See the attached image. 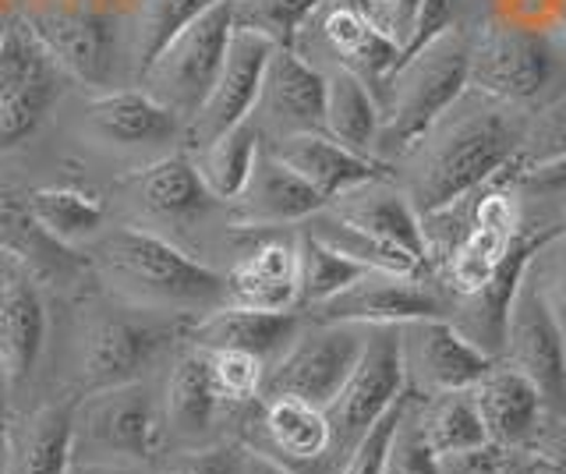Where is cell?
<instances>
[{"mask_svg":"<svg viewBox=\"0 0 566 474\" xmlns=\"http://www.w3.org/2000/svg\"><path fill=\"white\" fill-rule=\"evenodd\" d=\"M153 474H241V450L234 446H185L159 461Z\"/></svg>","mask_w":566,"mask_h":474,"instance_id":"f6af8a7d","label":"cell"},{"mask_svg":"<svg viewBox=\"0 0 566 474\" xmlns=\"http://www.w3.org/2000/svg\"><path fill=\"white\" fill-rule=\"evenodd\" d=\"M230 8L227 0L212 4L206 14H199L188 29H181L177 36L159 50L149 61L146 72L138 75V89L149 99H156L159 107H167L188 125L206 103L212 82L220 75V64L230 43Z\"/></svg>","mask_w":566,"mask_h":474,"instance_id":"8992f818","label":"cell"},{"mask_svg":"<svg viewBox=\"0 0 566 474\" xmlns=\"http://www.w3.org/2000/svg\"><path fill=\"white\" fill-rule=\"evenodd\" d=\"M67 474H149L128 461H71Z\"/></svg>","mask_w":566,"mask_h":474,"instance_id":"11a10c76","label":"cell"},{"mask_svg":"<svg viewBox=\"0 0 566 474\" xmlns=\"http://www.w3.org/2000/svg\"><path fill=\"white\" fill-rule=\"evenodd\" d=\"M460 14H464V0H421L415 36L400 57L415 54V50H421L424 43H432L439 36H447V32H453L460 25Z\"/></svg>","mask_w":566,"mask_h":474,"instance_id":"c3c4849f","label":"cell"},{"mask_svg":"<svg viewBox=\"0 0 566 474\" xmlns=\"http://www.w3.org/2000/svg\"><path fill=\"white\" fill-rule=\"evenodd\" d=\"M411 397V393H407ZM407 397L397 400L394 408H389L376 425L368 429V435L361 439L358 446H354L347 453V461H344V471L340 474H382V461H386V450H389V439H394V429H397V421L407 408Z\"/></svg>","mask_w":566,"mask_h":474,"instance_id":"bcb514c9","label":"cell"},{"mask_svg":"<svg viewBox=\"0 0 566 474\" xmlns=\"http://www.w3.org/2000/svg\"><path fill=\"white\" fill-rule=\"evenodd\" d=\"M400 358H403L407 393H415V397L471 390V386L495 365V358L485 355L482 347H474L447 315L403 323Z\"/></svg>","mask_w":566,"mask_h":474,"instance_id":"4fadbf2b","label":"cell"},{"mask_svg":"<svg viewBox=\"0 0 566 474\" xmlns=\"http://www.w3.org/2000/svg\"><path fill=\"white\" fill-rule=\"evenodd\" d=\"M559 231H566V220H563V227H559Z\"/></svg>","mask_w":566,"mask_h":474,"instance_id":"be15d7a7","label":"cell"},{"mask_svg":"<svg viewBox=\"0 0 566 474\" xmlns=\"http://www.w3.org/2000/svg\"><path fill=\"white\" fill-rule=\"evenodd\" d=\"M159 400L146 382H120L85 393L75 408V453L78 461H128L149 464L164 446Z\"/></svg>","mask_w":566,"mask_h":474,"instance_id":"ba28073f","label":"cell"},{"mask_svg":"<svg viewBox=\"0 0 566 474\" xmlns=\"http://www.w3.org/2000/svg\"><path fill=\"white\" fill-rule=\"evenodd\" d=\"M4 29H8V19L0 14V40H4Z\"/></svg>","mask_w":566,"mask_h":474,"instance_id":"6125c7cd","label":"cell"},{"mask_svg":"<svg viewBox=\"0 0 566 474\" xmlns=\"http://www.w3.org/2000/svg\"><path fill=\"white\" fill-rule=\"evenodd\" d=\"M0 255H14L40 284H67L82 270V259L67 244L53 241L40 223L32 220L25 196L0 188Z\"/></svg>","mask_w":566,"mask_h":474,"instance_id":"f546056e","label":"cell"},{"mask_svg":"<svg viewBox=\"0 0 566 474\" xmlns=\"http://www.w3.org/2000/svg\"><path fill=\"white\" fill-rule=\"evenodd\" d=\"M32 4H67V0H32ZM29 4V8H32Z\"/></svg>","mask_w":566,"mask_h":474,"instance_id":"94428289","label":"cell"},{"mask_svg":"<svg viewBox=\"0 0 566 474\" xmlns=\"http://www.w3.org/2000/svg\"><path fill=\"white\" fill-rule=\"evenodd\" d=\"M361 8L371 14V22H376L403 54L407 43H411V36H415L421 0H361Z\"/></svg>","mask_w":566,"mask_h":474,"instance_id":"7dc6e473","label":"cell"},{"mask_svg":"<svg viewBox=\"0 0 566 474\" xmlns=\"http://www.w3.org/2000/svg\"><path fill=\"white\" fill-rule=\"evenodd\" d=\"M478 414L489 432V443L500 450H527L531 435L538 432L545 400L524 372L513 365L495 361L489 372L471 386Z\"/></svg>","mask_w":566,"mask_h":474,"instance_id":"7402d4cb","label":"cell"},{"mask_svg":"<svg viewBox=\"0 0 566 474\" xmlns=\"http://www.w3.org/2000/svg\"><path fill=\"white\" fill-rule=\"evenodd\" d=\"M563 152H566V96L553 99L545 110H538L527 120L517 160L535 164V160H553V156Z\"/></svg>","mask_w":566,"mask_h":474,"instance_id":"ee69618b","label":"cell"},{"mask_svg":"<svg viewBox=\"0 0 566 474\" xmlns=\"http://www.w3.org/2000/svg\"><path fill=\"white\" fill-rule=\"evenodd\" d=\"M270 149L301 181H308L318 196L326 199V206L333 199L347 196L350 188H358L382 173V160L340 146L326 131H301V135L276 138V143H270Z\"/></svg>","mask_w":566,"mask_h":474,"instance_id":"d4e9b609","label":"cell"},{"mask_svg":"<svg viewBox=\"0 0 566 474\" xmlns=\"http://www.w3.org/2000/svg\"><path fill=\"white\" fill-rule=\"evenodd\" d=\"M559 75V50L553 36L492 19L468 36V85L506 107H527L548 93Z\"/></svg>","mask_w":566,"mask_h":474,"instance_id":"5b68a950","label":"cell"},{"mask_svg":"<svg viewBox=\"0 0 566 474\" xmlns=\"http://www.w3.org/2000/svg\"><path fill=\"white\" fill-rule=\"evenodd\" d=\"M506 365L524 372L545 400V411H566V333L553 319L535 284L521 280L503 333Z\"/></svg>","mask_w":566,"mask_h":474,"instance_id":"5bb4252c","label":"cell"},{"mask_svg":"<svg viewBox=\"0 0 566 474\" xmlns=\"http://www.w3.org/2000/svg\"><path fill=\"white\" fill-rule=\"evenodd\" d=\"M227 276V302L262 312H297V238H262Z\"/></svg>","mask_w":566,"mask_h":474,"instance_id":"603a6c76","label":"cell"},{"mask_svg":"<svg viewBox=\"0 0 566 474\" xmlns=\"http://www.w3.org/2000/svg\"><path fill=\"white\" fill-rule=\"evenodd\" d=\"M252 125L262 138H287L301 131H323L326 120V75L294 46H273L265 61Z\"/></svg>","mask_w":566,"mask_h":474,"instance_id":"9a60e30c","label":"cell"},{"mask_svg":"<svg viewBox=\"0 0 566 474\" xmlns=\"http://www.w3.org/2000/svg\"><path fill=\"white\" fill-rule=\"evenodd\" d=\"M185 120L159 107L138 85H124L111 93H88L78 107V135L103 152L146 156L164 152L170 143L185 138Z\"/></svg>","mask_w":566,"mask_h":474,"instance_id":"7c38bea8","label":"cell"},{"mask_svg":"<svg viewBox=\"0 0 566 474\" xmlns=\"http://www.w3.org/2000/svg\"><path fill=\"white\" fill-rule=\"evenodd\" d=\"M88 266L114 294V302L132 305L167 319L195 323L227 302V276L191 259L164 234L146 227H120L93 238Z\"/></svg>","mask_w":566,"mask_h":474,"instance_id":"7a4b0ae2","label":"cell"},{"mask_svg":"<svg viewBox=\"0 0 566 474\" xmlns=\"http://www.w3.org/2000/svg\"><path fill=\"white\" fill-rule=\"evenodd\" d=\"M411 403L415 397H407V408L394 429V439H389L386 461H382V474H442L439 471V456L424 446L418 418H411Z\"/></svg>","mask_w":566,"mask_h":474,"instance_id":"7bdbcfd3","label":"cell"},{"mask_svg":"<svg viewBox=\"0 0 566 474\" xmlns=\"http://www.w3.org/2000/svg\"><path fill=\"white\" fill-rule=\"evenodd\" d=\"M223 403L212 393L206 372V355L199 347H185L170 365V376L159 397V418H164V439H177L185 446H199L209 435Z\"/></svg>","mask_w":566,"mask_h":474,"instance_id":"f1b7e54d","label":"cell"},{"mask_svg":"<svg viewBox=\"0 0 566 474\" xmlns=\"http://www.w3.org/2000/svg\"><path fill=\"white\" fill-rule=\"evenodd\" d=\"M117 191L124 206L135 213L138 227H146V231H153L159 223L195 227L212 206H220L202 185L191 152L156 156L153 164L132 170L128 178H120Z\"/></svg>","mask_w":566,"mask_h":474,"instance_id":"e0dca14e","label":"cell"},{"mask_svg":"<svg viewBox=\"0 0 566 474\" xmlns=\"http://www.w3.org/2000/svg\"><path fill=\"white\" fill-rule=\"evenodd\" d=\"M326 0H227L230 25L273 46H294L301 29Z\"/></svg>","mask_w":566,"mask_h":474,"instance_id":"f35d334b","label":"cell"},{"mask_svg":"<svg viewBox=\"0 0 566 474\" xmlns=\"http://www.w3.org/2000/svg\"><path fill=\"white\" fill-rule=\"evenodd\" d=\"M308 227L305 231L315 234L318 241H326L329 249H336L340 255L354 259L358 266L365 270H394V273H424V262L407 255L400 249H394V244H386L379 238H371L365 231H358V227L344 223L340 217H333L329 209H323V213H315L312 220H305Z\"/></svg>","mask_w":566,"mask_h":474,"instance_id":"8d00e7d4","label":"cell"},{"mask_svg":"<svg viewBox=\"0 0 566 474\" xmlns=\"http://www.w3.org/2000/svg\"><path fill=\"white\" fill-rule=\"evenodd\" d=\"M32 36L67 82L88 93H111L135 85L128 11L106 0H67V4H32L22 11Z\"/></svg>","mask_w":566,"mask_h":474,"instance_id":"3957f363","label":"cell"},{"mask_svg":"<svg viewBox=\"0 0 566 474\" xmlns=\"http://www.w3.org/2000/svg\"><path fill=\"white\" fill-rule=\"evenodd\" d=\"M262 453L276 456L287 467H308L333 453V425L326 408H315L297 397H265L259 414Z\"/></svg>","mask_w":566,"mask_h":474,"instance_id":"4316f807","label":"cell"},{"mask_svg":"<svg viewBox=\"0 0 566 474\" xmlns=\"http://www.w3.org/2000/svg\"><path fill=\"white\" fill-rule=\"evenodd\" d=\"M527 280L542 294L553 319L566 333V231H553L527 266Z\"/></svg>","mask_w":566,"mask_h":474,"instance_id":"b9f144b4","label":"cell"},{"mask_svg":"<svg viewBox=\"0 0 566 474\" xmlns=\"http://www.w3.org/2000/svg\"><path fill=\"white\" fill-rule=\"evenodd\" d=\"M333 217H340L344 223L358 227V231L379 238L386 244H394V249L407 252L421 259L424 266H429V249H424V231H421V217L415 213L411 199H407V191L389 185L382 173L379 178H371L358 188H350L347 196L333 199L329 206Z\"/></svg>","mask_w":566,"mask_h":474,"instance_id":"cb8c5ba5","label":"cell"},{"mask_svg":"<svg viewBox=\"0 0 566 474\" xmlns=\"http://www.w3.org/2000/svg\"><path fill=\"white\" fill-rule=\"evenodd\" d=\"M46 340V308L29 276H8L0 284V379L8 390L22 386Z\"/></svg>","mask_w":566,"mask_h":474,"instance_id":"83f0119b","label":"cell"},{"mask_svg":"<svg viewBox=\"0 0 566 474\" xmlns=\"http://www.w3.org/2000/svg\"><path fill=\"white\" fill-rule=\"evenodd\" d=\"M270 54H273V43H265L262 36L238 32V29L230 32L220 75L212 82V89L199 107V114H195L185 128V138L191 143V149L209 146L212 138L227 135L230 128H238L252 117Z\"/></svg>","mask_w":566,"mask_h":474,"instance_id":"ac0fdd59","label":"cell"},{"mask_svg":"<svg viewBox=\"0 0 566 474\" xmlns=\"http://www.w3.org/2000/svg\"><path fill=\"white\" fill-rule=\"evenodd\" d=\"M510 181L513 188L527 191H563L566 188V152L553 156V160H535V164H510Z\"/></svg>","mask_w":566,"mask_h":474,"instance_id":"681fc988","label":"cell"},{"mask_svg":"<svg viewBox=\"0 0 566 474\" xmlns=\"http://www.w3.org/2000/svg\"><path fill=\"white\" fill-rule=\"evenodd\" d=\"M517 238V234H513ZM500 231H485V227H471V231L457 241V249L442 259V276H447V287L457 297H468L474 291H482L489 280L500 270V262L510 252V241Z\"/></svg>","mask_w":566,"mask_h":474,"instance_id":"74e56055","label":"cell"},{"mask_svg":"<svg viewBox=\"0 0 566 474\" xmlns=\"http://www.w3.org/2000/svg\"><path fill=\"white\" fill-rule=\"evenodd\" d=\"M468 89V36L460 29L400 57L386 82L379 160L403 156Z\"/></svg>","mask_w":566,"mask_h":474,"instance_id":"277c9868","label":"cell"},{"mask_svg":"<svg viewBox=\"0 0 566 474\" xmlns=\"http://www.w3.org/2000/svg\"><path fill=\"white\" fill-rule=\"evenodd\" d=\"M361 270L365 266H358L354 259L329 249L326 241H318L315 234L301 231V238H297V284H301V305L305 308L323 305L326 297L344 291Z\"/></svg>","mask_w":566,"mask_h":474,"instance_id":"ab89813d","label":"cell"},{"mask_svg":"<svg viewBox=\"0 0 566 474\" xmlns=\"http://www.w3.org/2000/svg\"><path fill=\"white\" fill-rule=\"evenodd\" d=\"M506 453L500 446H474V450H460V453H447L439 456V471L442 474H503Z\"/></svg>","mask_w":566,"mask_h":474,"instance_id":"816d5d0a","label":"cell"},{"mask_svg":"<svg viewBox=\"0 0 566 474\" xmlns=\"http://www.w3.org/2000/svg\"><path fill=\"white\" fill-rule=\"evenodd\" d=\"M553 231H521L510 241V252L500 262V270L489 280L482 291H474L468 297H460V319L453 323L464 337L482 347L485 355H500L503 350V333H506V315L513 305V294H517L521 280L531 266V259L542 249V241Z\"/></svg>","mask_w":566,"mask_h":474,"instance_id":"44dd1931","label":"cell"},{"mask_svg":"<svg viewBox=\"0 0 566 474\" xmlns=\"http://www.w3.org/2000/svg\"><path fill=\"white\" fill-rule=\"evenodd\" d=\"M230 206H234V223L244 231H273L323 213L326 199L308 181H301L270 146H262L252 173Z\"/></svg>","mask_w":566,"mask_h":474,"instance_id":"d6986e66","label":"cell"},{"mask_svg":"<svg viewBox=\"0 0 566 474\" xmlns=\"http://www.w3.org/2000/svg\"><path fill=\"white\" fill-rule=\"evenodd\" d=\"M439 297L429 291L421 273L361 270L344 291L312 308L315 323H350V326H403L415 319L442 315Z\"/></svg>","mask_w":566,"mask_h":474,"instance_id":"2e32d148","label":"cell"},{"mask_svg":"<svg viewBox=\"0 0 566 474\" xmlns=\"http://www.w3.org/2000/svg\"><path fill=\"white\" fill-rule=\"evenodd\" d=\"M11 276V270H8V262H4V255H0V284H4V280Z\"/></svg>","mask_w":566,"mask_h":474,"instance_id":"91938a15","label":"cell"},{"mask_svg":"<svg viewBox=\"0 0 566 474\" xmlns=\"http://www.w3.org/2000/svg\"><path fill=\"white\" fill-rule=\"evenodd\" d=\"M64 89H67V75L50 61L40 75L0 99V152H11L22 143H29L43 128L50 110L61 103Z\"/></svg>","mask_w":566,"mask_h":474,"instance_id":"d590c367","label":"cell"},{"mask_svg":"<svg viewBox=\"0 0 566 474\" xmlns=\"http://www.w3.org/2000/svg\"><path fill=\"white\" fill-rule=\"evenodd\" d=\"M365 326L350 323H308L297 329L291 347L265 368V397H297L315 408H329L361 355Z\"/></svg>","mask_w":566,"mask_h":474,"instance_id":"30bf717a","label":"cell"},{"mask_svg":"<svg viewBox=\"0 0 566 474\" xmlns=\"http://www.w3.org/2000/svg\"><path fill=\"white\" fill-rule=\"evenodd\" d=\"M120 305V302H117ZM174 323L132 305L117 312H88L78 326V379L88 393L106 386L138 382L174 340Z\"/></svg>","mask_w":566,"mask_h":474,"instance_id":"52a82bcc","label":"cell"},{"mask_svg":"<svg viewBox=\"0 0 566 474\" xmlns=\"http://www.w3.org/2000/svg\"><path fill=\"white\" fill-rule=\"evenodd\" d=\"M305 326L297 312H262L244 305H223L185 326V344L202 350H244L270 368L291 347Z\"/></svg>","mask_w":566,"mask_h":474,"instance_id":"ffe728a7","label":"cell"},{"mask_svg":"<svg viewBox=\"0 0 566 474\" xmlns=\"http://www.w3.org/2000/svg\"><path fill=\"white\" fill-rule=\"evenodd\" d=\"M503 474H531L527 456H517V450H510L506 453V464H503Z\"/></svg>","mask_w":566,"mask_h":474,"instance_id":"6f0895ef","label":"cell"},{"mask_svg":"<svg viewBox=\"0 0 566 474\" xmlns=\"http://www.w3.org/2000/svg\"><path fill=\"white\" fill-rule=\"evenodd\" d=\"M418 429L424 446L436 456L474 450L489 443V432L478 414V403L471 390H450V393H432L421 397V408L415 411Z\"/></svg>","mask_w":566,"mask_h":474,"instance_id":"1f68e13d","label":"cell"},{"mask_svg":"<svg viewBox=\"0 0 566 474\" xmlns=\"http://www.w3.org/2000/svg\"><path fill=\"white\" fill-rule=\"evenodd\" d=\"M8 397H4V386H0V474H8Z\"/></svg>","mask_w":566,"mask_h":474,"instance_id":"9f6ffc18","label":"cell"},{"mask_svg":"<svg viewBox=\"0 0 566 474\" xmlns=\"http://www.w3.org/2000/svg\"><path fill=\"white\" fill-rule=\"evenodd\" d=\"M202 355H206L212 393H217L220 403L241 408V403L262 400L265 361H259L255 355H244V350H202Z\"/></svg>","mask_w":566,"mask_h":474,"instance_id":"60d3db41","label":"cell"},{"mask_svg":"<svg viewBox=\"0 0 566 474\" xmlns=\"http://www.w3.org/2000/svg\"><path fill=\"white\" fill-rule=\"evenodd\" d=\"M308 43L323 50L329 57V67H344V72L358 75L382 107L386 82L400 61V46L371 22L361 0H326L305 22L294 46H308Z\"/></svg>","mask_w":566,"mask_h":474,"instance_id":"8fae6325","label":"cell"},{"mask_svg":"<svg viewBox=\"0 0 566 474\" xmlns=\"http://www.w3.org/2000/svg\"><path fill=\"white\" fill-rule=\"evenodd\" d=\"M548 36H556V43L566 50V0H563V8H559V14H556L553 29H548Z\"/></svg>","mask_w":566,"mask_h":474,"instance_id":"680465c9","label":"cell"},{"mask_svg":"<svg viewBox=\"0 0 566 474\" xmlns=\"http://www.w3.org/2000/svg\"><path fill=\"white\" fill-rule=\"evenodd\" d=\"M262 149V135L252 120L230 128L227 135L212 138L209 146L191 149L195 170H199L202 185L209 188V196L217 202H234L238 191L244 188L248 173L255 167V156Z\"/></svg>","mask_w":566,"mask_h":474,"instance_id":"836d02e7","label":"cell"},{"mask_svg":"<svg viewBox=\"0 0 566 474\" xmlns=\"http://www.w3.org/2000/svg\"><path fill=\"white\" fill-rule=\"evenodd\" d=\"M524 125L513 107L468 89L403 152L407 199L429 217L489 185L521 152Z\"/></svg>","mask_w":566,"mask_h":474,"instance_id":"6da1fadb","label":"cell"},{"mask_svg":"<svg viewBox=\"0 0 566 474\" xmlns=\"http://www.w3.org/2000/svg\"><path fill=\"white\" fill-rule=\"evenodd\" d=\"M241 474H297V471L252 446V450H241Z\"/></svg>","mask_w":566,"mask_h":474,"instance_id":"db71d44e","label":"cell"},{"mask_svg":"<svg viewBox=\"0 0 566 474\" xmlns=\"http://www.w3.org/2000/svg\"><path fill=\"white\" fill-rule=\"evenodd\" d=\"M326 120L323 131L336 138L340 146L361 152V156H376L379 146V128H382V107L379 99L371 96L368 85L344 72V67H326ZM379 160V156H376Z\"/></svg>","mask_w":566,"mask_h":474,"instance_id":"4dcf8cb0","label":"cell"},{"mask_svg":"<svg viewBox=\"0 0 566 474\" xmlns=\"http://www.w3.org/2000/svg\"><path fill=\"white\" fill-rule=\"evenodd\" d=\"M559 8H563V0H495V19L548 32L556 22Z\"/></svg>","mask_w":566,"mask_h":474,"instance_id":"f907efd6","label":"cell"},{"mask_svg":"<svg viewBox=\"0 0 566 474\" xmlns=\"http://www.w3.org/2000/svg\"><path fill=\"white\" fill-rule=\"evenodd\" d=\"M527 467L531 474H566V414L545 435V443L527 456Z\"/></svg>","mask_w":566,"mask_h":474,"instance_id":"f5cc1de1","label":"cell"},{"mask_svg":"<svg viewBox=\"0 0 566 474\" xmlns=\"http://www.w3.org/2000/svg\"><path fill=\"white\" fill-rule=\"evenodd\" d=\"M407 397V376L400 358V326H365L361 355L347 382L326 408L333 425V453H347L361 443L368 429Z\"/></svg>","mask_w":566,"mask_h":474,"instance_id":"9c48e42d","label":"cell"},{"mask_svg":"<svg viewBox=\"0 0 566 474\" xmlns=\"http://www.w3.org/2000/svg\"><path fill=\"white\" fill-rule=\"evenodd\" d=\"M32 220L43 227V231L75 249L82 241H93L103 231L106 220V206L103 199L88 196L82 188H67V185H53V188H35L25 196Z\"/></svg>","mask_w":566,"mask_h":474,"instance_id":"d6a6232c","label":"cell"},{"mask_svg":"<svg viewBox=\"0 0 566 474\" xmlns=\"http://www.w3.org/2000/svg\"><path fill=\"white\" fill-rule=\"evenodd\" d=\"M78 400H50L8 421V474H67Z\"/></svg>","mask_w":566,"mask_h":474,"instance_id":"484cf974","label":"cell"},{"mask_svg":"<svg viewBox=\"0 0 566 474\" xmlns=\"http://www.w3.org/2000/svg\"><path fill=\"white\" fill-rule=\"evenodd\" d=\"M212 4H220V0H135L128 11V43H132L135 82L159 50H164L181 29H188L199 14H206Z\"/></svg>","mask_w":566,"mask_h":474,"instance_id":"e575fe53","label":"cell"}]
</instances>
